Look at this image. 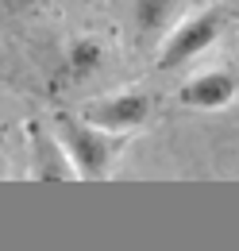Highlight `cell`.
Wrapping results in <instances>:
<instances>
[{
    "mask_svg": "<svg viewBox=\"0 0 239 251\" xmlns=\"http://www.w3.org/2000/svg\"><path fill=\"white\" fill-rule=\"evenodd\" d=\"M224 31V8H205L193 12L189 20H181L174 31L166 35L162 50H158V70H174V66L189 62L197 54H205Z\"/></svg>",
    "mask_w": 239,
    "mask_h": 251,
    "instance_id": "cell-2",
    "label": "cell"
},
{
    "mask_svg": "<svg viewBox=\"0 0 239 251\" xmlns=\"http://www.w3.org/2000/svg\"><path fill=\"white\" fill-rule=\"evenodd\" d=\"M100 62H104V43H100V39H93V35L73 39V43H70V50H66V74H70L73 81L93 77V74L100 70Z\"/></svg>",
    "mask_w": 239,
    "mask_h": 251,
    "instance_id": "cell-6",
    "label": "cell"
},
{
    "mask_svg": "<svg viewBox=\"0 0 239 251\" xmlns=\"http://www.w3.org/2000/svg\"><path fill=\"white\" fill-rule=\"evenodd\" d=\"M4 8H8L12 16H24V12H35V8H39V0H4Z\"/></svg>",
    "mask_w": 239,
    "mask_h": 251,
    "instance_id": "cell-8",
    "label": "cell"
},
{
    "mask_svg": "<svg viewBox=\"0 0 239 251\" xmlns=\"http://www.w3.org/2000/svg\"><path fill=\"white\" fill-rule=\"evenodd\" d=\"M54 139H58L66 162L73 166L77 178H104L108 166H112V155H116V139L108 131H96L93 124H85L81 116H70V112H58L54 120Z\"/></svg>",
    "mask_w": 239,
    "mask_h": 251,
    "instance_id": "cell-1",
    "label": "cell"
},
{
    "mask_svg": "<svg viewBox=\"0 0 239 251\" xmlns=\"http://www.w3.org/2000/svg\"><path fill=\"white\" fill-rule=\"evenodd\" d=\"M174 4L178 0H131V16H135V27L139 31H162L174 16Z\"/></svg>",
    "mask_w": 239,
    "mask_h": 251,
    "instance_id": "cell-7",
    "label": "cell"
},
{
    "mask_svg": "<svg viewBox=\"0 0 239 251\" xmlns=\"http://www.w3.org/2000/svg\"><path fill=\"white\" fill-rule=\"evenodd\" d=\"M31 151H35V178L39 182H66V178H77L73 174V166L66 162V155H62L58 139L54 135H47L39 124H31Z\"/></svg>",
    "mask_w": 239,
    "mask_h": 251,
    "instance_id": "cell-5",
    "label": "cell"
},
{
    "mask_svg": "<svg viewBox=\"0 0 239 251\" xmlns=\"http://www.w3.org/2000/svg\"><path fill=\"white\" fill-rule=\"evenodd\" d=\"M150 108H154V97L147 89H123L116 97H100L89 100L81 108V120L93 124L96 131H108V135H123V131H135L139 124H147Z\"/></svg>",
    "mask_w": 239,
    "mask_h": 251,
    "instance_id": "cell-3",
    "label": "cell"
},
{
    "mask_svg": "<svg viewBox=\"0 0 239 251\" xmlns=\"http://www.w3.org/2000/svg\"><path fill=\"white\" fill-rule=\"evenodd\" d=\"M239 93V81L232 70H205V74H197V77H189L185 85L178 89V104L185 108H224V104H232Z\"/></svg>",
    "mask_w": 239,
    "mask_h": 251,
    "instance_id": "cell-4",
    "label": "cell"
}]
</instances>
